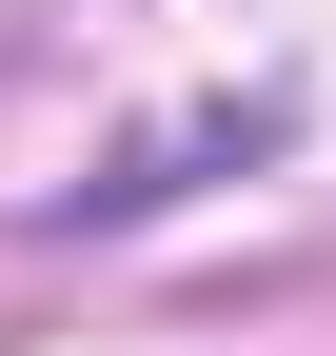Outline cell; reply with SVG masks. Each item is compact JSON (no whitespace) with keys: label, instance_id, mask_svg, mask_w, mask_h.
Segmentation results:
<instances>
[{"label":"cell","instance_id":"1","mask_svg":"<svg viewBox=\"0 0 336 356\" xmlns=\"http://www.w3.org/2000/svg\"><path fill=\"white\" fill-rule=\"evenodd\" d=\"M198 159H277V99H218V119H158V139L119 159V178H79L60 218H158V198H178Z\"/></svg>","mask_w":336,"mask_h":356}]
</instances>
